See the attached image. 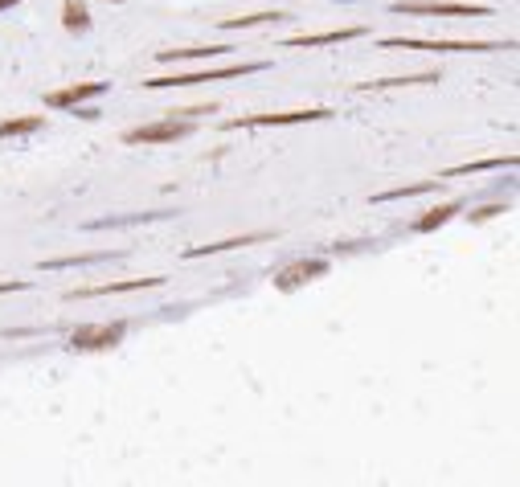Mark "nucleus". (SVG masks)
<instances>
[{"mask_svg":"<svg viewBox=\"0 0 520 487\" xmlns=\"http://www.w3.org/2000/svg\"><path fill=\"white\" fill-rule=\"evenodd\" d=\"M266 62H234V66H221L209 74H172V78H148L143 86L148 91H164V86H197V82H221V78H238V74H259Z\"/></svg>","mask_w":520,"mask_h":487,"instance_id":"1","label":"nucleus"},{"mask_svg":"<svg viewBox=\"0 0 520 487\" xmlns=\"http://www.w3.org/2000/svg\"><path fill=\"white\" fill-rule=\"evenodd\" d=\"M185 135H193V119H160L123 131V144H172V140H185Z\"/></svg>","mask_w":520,"mask_h":487,"instance_id":"2","label":"nucleus"},{"mask_svg":"<svg viewBox=\"0 0 520 487\" xmlns=\"http://www.w3.org/2000/svg\"><path fill=\"white\" fill-rule=\"evenodd\" d=\"M394 13H418V17H488V4H450V0H398Z\"/></svg>","mask_w":520,"mask_h":487,"instance_id":"3","label":"nucleus"},{"mask_svg":"<svg viewBox=\"0 0 520 487\" xmlns=\"http://www.w3.org/2000/svg\"><path fill=\"white\" fill-rule=\"evenodd\" d=\"M127 336V323L115 319V323H95V328H78L70 336L74 352H98V348H115L119 340Z\"/></svg>","mask_w":520,"mask_h":487,"instance_id":"4","label":"nucleus"},{"mask_svg":"<svg viewBox=\"0 0 520 487\" xmlns=\"http://www.w3.org/2000/svg\"><path fill=\"white\" fill-rule=\"evenodd\" d=\"M332 111L324 107H311V111H283V115H242V119H226V131H238V127H287V123H316L328 119Z\"/></svg>","mask_w":520,"mask_h":487,"instance_id":"5","label":"nucleus"},{"mask_svg":"<svg viewBox=\"0 0 520 487\" xmlns=\"http://www.w3.org/2000/svg\"><path fill=\"white\" fill-rule=\"evenodd\" d=\"M385 49H434V53H488V49H508L500 41H405V37H389Z\"/></svg>","mask_w":520,"mask_h":487,"instance_id":"6","label":"nucleus"},{"mask_svg":"<svg viewBox=\"0 0 520 487\" xmlns=\"http://www.w3.org/2000/svg\"><path fill=\"white\" fill-rule=\"evenodd\" d=\"M324 270H328L324 258H299V262H291V267H283L275 274V287H279V291H295V287H304L308 279L324 274Z\"/></svg>","mask_w":520,"mask_h":487,"instance_id":"7","label":"nucleus"},{"mask_svg":"<svg viewBox=\"0 0 520 487\" xmlns=\"http://www.w3.org/2000/svg\"><path fill=\"white\" fill-rule=\"evenodd\" d=\"M164 279H123V283H98V287H74L66 299H95V295H123V291H143V287H160Z\"/></svg>","mask_w":520,"mask_h":487,"instance_id":"8","label":"nucleus"},{"mask_svg":"<svg viewBox=\"0 0 520 487\" xmlns=\"http://www.w3.org/2000/svg\"><path fill=\"white\" fill-rule=\"evenodd\" d=\"M353 37H365V25H349V29H328V33H304V37H291L287 46H336V41H353Z\"/></svg>","mask_w":520,"mask_h":487,"instance_id":"9","label":"nucleus"},{"mask_svg":"<svg viewBox=\"0 0 520 487\" xmlns=\"http://www.w3.org/2000/svg\"><path fill=\"white\" fill-rule=\"evenodd\" d=\"M107 91V82H78V86H66V91H53L46 98L49 107H78V102H86V98H95Z\"/></svg>","mask_w":520,"mask_h":487,"instance_id":"10","label":"nucleus"},{"mask_svg":"<svg viewBox=\"0 0 520 487\" xmlns=\"http://www.w3.org/2000/svg\"><path fill=\"white\" fill-rule=\"evenodd\" d=\"M62 29H66V33H86V29H91L86 0H62Z\"/></svg>","mask_w":520,"mask_h":487,"instance_id":"11","label":"nucleus"},{"mask_svg":"<svg viewBox=\"0 0 520 487\" xmlns=\"http://www.w3.org/2000/svg\"><path fill=\"white\" fill-rule=\"evenodd\" d=\"M463 209V201H447V205H438V209H430L426 218L414 221V234H430V229H438V225H447L455 213Z\"/></svg>","mask_w":520,"mask_h":487,"instance_id":"12","label":"nucleus"},{"mask_svg":"<svg viewBox=\"0 0 520 487\" xmlns=\"http://www.w3.org/2000/svg\"><path fill=\"white\" fill-rule=\"evenodd\" d=\"M46 123V115H21V119H4L0 123V140H17V135H33Z\"/></svg>","mask_w":520,"mask_h":487,"instance_id":"13","label":"nucleus"},{"mask_svg":"<svg viewBox=\"0 0 520 487\" xmlns=\"http://www.w3.org/2000/svg\"><path fill=\"white\" fill-rule=\"evenodd\" d=\"M271 234H246V238H226V242H213V246H193L185 258H201V254H221V250H234V246H254Z\"/></svg>","mask_w":520,"mask_h":487,"instance_id":"14","label":"nucleus"},{"mask_svg":"<svg viewBox=\"0 0 520 487\" xmlns=\"http://www.w3.org/2000/svg\"><path fill=\"white\" fill-rule=\"evenodd\" d=\"M516 156H492V160H475V164H459V168H447L443 176H467V172H488V168H512Z\"/></svg>","mask_w":520,"mask_h":487,"instance_id":"15","label":"nucleus"},{"mask_svg":"<svg viewBox=\"0 0 520 487\" xmlns=\"http://www.w3.org/2000/svg\"><path fill=\"white\" fill-rule=\"evenodd\" d=\"M438 82V74H410V78H381V82H365V91H385V86H430Z\"/></svg>","mask_w":520,"mask_h":487,"instance_id":"16","label":"nucleus"},{"mask_svg":"<svg viewBox=\"0 0 520 487\" xmlns=\"http://www.w3.org/2000/svg\"><path fill=\"white\" fill-rule=\"evenodd\" d=\"M283 13H254V17H230V21H221V29H250V25H271L279 21Z\"/></svg>","mask_w":520,"mask_h":487,"instance_id":"17","label":"nucleus"},{"mask_svg":"<svg viewBox=\"0 0 520 487\" xmlns=\"http://www.w3.org/2000/svg\"><path fill=\"white\" fill-rule=\"evenodd\" d=\"M438 189V180H422V185H405V189H389V193H377V201H398V196H418Z\"/></svg>","mask_w":520,"mask_h":487,"instance_id":"18","label":"nucleus"},{"mask_svg":"<svg viewBox=\"0 0 520 487\" xmlns=\"http://www.w3.org/2000/svg\"><path fill=\"white\" fill-rule=\"evenodd\" d=\"M496 213H504V205H488V209L472 213V221H488V218H496Z\"/></svg>","mask_w":520,"mask_h":487,"instance_id":"19","label":"nucleus"},{"mask_svg":"<svg viewBox=\"0 0 520 487\" xmlns=\"http://www.w3.org/2000/svg\"><path fill=\"white\" fill-rule=\"evenodd\" d=\"M29 283L25 279H8V283H0V295H8V291H25Z\"/></svg>","mask_w":520,"mask_h":487,"instance_id":"20","label":"nucleus"},{"mask_svg":"<svg viewBox=\"0 0 520 487\" xmlns=\"http://www.w3.org/2000/svg\"><path fill=\"white\" fill-rule=\"evenodd\" d=\"M13 4H17V0H0V13H4V8H13Z\"/></svg>","mask_w":520,"mask_h":487,"instance_id":"21","label":"nucleus"},{"mask_svg":"<svg viewBox=\"0 0 520 487\" xmlns=\"http://www.w3.org/2000/svg\"><path fill=\"white\" fill-rule=\"evenodd\" d=\"M115 4H123V0H115Z\"/></svg>","mask_w":520,"mask_h":487,"instance_id":"22","label":"nucleus"}]
</instances>
